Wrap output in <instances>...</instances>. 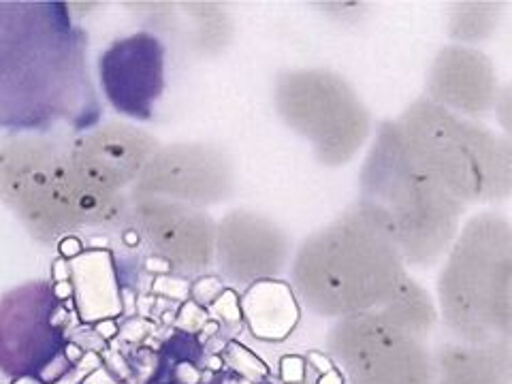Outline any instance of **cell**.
<instances>
[{
  "label": "cell",
  "instance_id": "cell-1",
  "mask_svg": "<svg viewBox=\"0 0 512 384\" xmlns=\"http://www.w3.org/2000/svg\"><path fill=\"white\" fill-rule=\"evenodd\" d=\"M103 107L88 67V35L71 5L0 0V131L88 133Z\"/></svg>",
  "mask_w": 512,
  "mask_h": 384
},
{
  "label": "cell",
  "instance_id": "cell-2",
  "mask_svg": "<svg viewBox=\"0 0 512 384\" xmlns=\"http://www.w3.org/2000/svg\"><path fill=\"white\" fill-rule=\"evenodd\" d=\"M359 210L387 235L404 263L427 265L453 242L463 203L414 156L397 122L380 126L361 173Z\"/></svg>",
  "mask_w": 512,
  "mask_h": 384
},
{
  "label": "cell",
  "instance_id": "cell-3",
  "mask_svg": "<svg viewBox=\"0 0 512 384\" xmlns=\"http://www.w3.org/2000/svg\"><path fill=\"white\" fill-rule=\"evenodd\" d=\"M293 276L310 310L342 318L380 310L406 280L402 254L359 207L303 242Z\"/></svg>",
  "mask_w": 512,
  "mask_h": 384
},
{
  "label": "cell",
  "instance_id": "cell-4",
  "mask_svg": "<svg viewBox=\"0 0 512 384\" xmlns=\"http://www.w3.org/2000/svg\"><path fill=\"white\" fill-rule=\"evenodd\" d=\"M0 197L43 242H60L77 229L120 227L128 216L120 195L79 178L67 141L39 135L0 148Z\"/></svg>",
  "mask_w": 512,
  "mask_h": 384
},
{
  "label": "cell",
  "instance_id": "cell-5",
  "mask_svg": "<svg viewBox=\"0 0 512 384\" xmlns=\"http://www.w3.org/2000/svg\"><path fill=\"white\" fill-rule=\"evenodd\" d=\"M448 327L472 346L512 344V227L495 214L472 218L438 282Z\"/></svg>",
  "mask_w": 512,
  "mask_h": 384
},
{
  "label": "cell",
  "instance_id": "cell-6",
  "mask_svg": "<svg viewBox=\"0 0 512 384\" xmlns=\"http://www.w3.org/2000/svg\"><path fill=\"white\" fill-rule=\"evenodd\" d=\"M414 156L461 203L512 195V141L459 120L434 101H416L397 120Z\"/></svg>",
  "mask_w": 512,
  "mask_h": 384
},
{
  "label": "cell",
  "instance_id": "cell-7",
  "mask_svg": "<svg viewBox=\"0 0 512 384\" xmlns=\"http://www.w3.org/2000/svg\"><path fill=\"white\" fill-rule=\"evenodd\" d=\"M286 124L308 137L320 163L344 165L370 135V114L344 79L329 71L286 73L276 88Z\"/></svg>",
  "mask_w": 512,
  "mask_h": 384
},
{
  "label": "cell",
  "instance_id": "cell-8",
  "mask_svg": "<svg viewBox=\"0 0 512 384\" xmlns=\"http://www.w3.org/2000/svg\"><path fill=\"white\" fill-rule=\"evenodd\" d=\"M64 303L56 297L54 284L32 280L11 288L0 297V372L11 378L47 380L50 372H64L58 363L64 357Z\"/></svg>",
  "mask_w": 512,
  "mask_h": 384
},
{
  "label": "cell",
  "instance_id": "cell-9",
  "mask_svg": "<svg viewBox=\"0 0 512 384\" xmlns=\"http://www.w3.org/2000/svg\"><path fill=\"white\" fill-rule=\"evenodd\" d=\"M329 344L352 384H431V363L421 338L380 312L342 318Z\"/></svg>",
  "mask_w": 512,
  "mask_h": 384
},
{
  "label": "cell",
  "instance_id": "cell-10",
  "mask_svg": "<svg viewBox=\"0 0 512 384\" xmlns=\"http://www.w3.org/2000/svg\"><path fill=\"white\" fill-rule=\"evenodd\" d=\"M99 79L105 99L118 114L152 120L165 90V45L148 30L116 39L99 56Z\"/></svg>",
  "mask_w": 512,
  "mask_h": 384
},
{
  "label": "cell",
  "instance_id": "cell-11",
  "mask_svg": "<svg viewBox=\"0 0 512 384\" xmlns=\"http://www.w3.org/2000/svg\"><path fill=\"white\" fill-rule=\"evenodd\" d=\"M69 146L71 163L88 186L118 195V190L139 180L158 152L156 141L133 126H107L103 131L84 133Z\"/></svg>",
  "mask_w": 512,
  "mask_h": 384
},
{
  "label": "cell",
  "instance_id": "cell-12",
  "mask_svg": "<svg viewBox=\"0 0 512 384\" xmlns=\"http://www.w3.org/2000/svg\"><path fill=\"white\" fill-rule=\"evenodd\" d=\"M141 235L150 239L156 256L175 271L201 274L216 254V229L212 220L186 203L141 201L135 207Z\"/></svg>",
  "mask_w": 512,
  "mask_h": 384
},
{
  "label": "cell",
  "instance_id": "cell-13",
  "mask_svg": "<svg viewBox=\"0 0 512 384\" xmlns=\"http://www.w3.org/2000/svg\"><path fill=\"white\" fill-rule=\"evenodd\" d=\"M233 173L227 156L207 146H173L160 150L139 178V190L163 192L188 201V205H207L227 197Z\"/></svg>",
  "mask_w": 512,
  "mask_h": 384
},
{
  "label": "cell",
  "instance_id": "cell-14",
  "mask_svg": "<svg viewBox=\"0 0 512 384\" xmlns=\"http://www.w3.org/2000/svg\"><path fill=\"white\" fill-rule=\"evenodd\" d=\"M288 254L284 233L261 216L233 212L216 231V256L222 274L233 282L274 280Z\"/></svg>",
  "mask_w": 512,
  "mask_h": 384
},
{
  "label": "cell",
  "instance_id": "cell-15",
  "mask_svg": "<svg viewBox=\"0 0 512 384\" xmlns=\"http://www.w3.org/2000/svg\"><path fill=\"white\" fill-rule=\"evenodd\" d=\"M429 92L436 105L476 116L498 101V77L487 56L468 47H446L431 67Z\"/></svg>",
  "mask_w": 512,
  "mask_h": 384
},
{
  "label": "cell",
  "instance_id": "cell-16",
  "mask_svg": "<svg viewBox=\"0 0 512 384\" xmlns=\"http://www.w3.org/2000/svg\"><path fill=\"white\" fill-rule=\"evenodd\" d=\"M75 310L82 323L99 325L122 314V288L111 252L90 250L69 261Z\"/></svg>",
  "mask_w": 512,
  "mask_h": 384
},
{
  "label": "cell",
  "instance_id": "cell-17",
  "mask_svg": "<svg viewBox=\"0 0 512 384\" xmlns=\"http://www.w3.org/2000/svg\"><path fill=\"white\" fill-rule=\"evenodd\" d=\"M242 303V318L256 338L280 342L299 323V308L291 286L276 280L250 284Z\"/></svg>",
  "mask_w": 512,
  "mask_h": 384
},
{
  "label": "cell",
  "instance_id": "cell-18",
  "mask_svg": "<svg viewBox=\"0 0 512 384\" xmlns=\"http://www.w3.org/2000/svg\"><path fill=\"white\" fill-rule=\"evenodd\" d=\"M440 384H512L510 346H451L442 350Z\"/></svg>",
  "mask_w": 512,
  "mask_h": 384
},
{
  "label": "cell",
  "instance_id": "cell-19",
  "mask_svg": "<svg viewBox=\"0 0 512 384\" xmlns=\"http://www.w3.org/2000/svg\"><path fill=\"white\" fill-rule=\"evenodd\" d=\"M376 312H380L384 318H389L399 329L416 335V338L425 335L436 320V312L434 306H431L429 295L408 276L399 284L393 297Z\"/></svg>",
  "mask_w": 512,
  "mask_h": 384
},
{
  "label": "cell",
  "instance_id": "cell-20",
  "mask_svg": "<svg viewBox=\"0 0 512 384\" xmlns=\"http://www.w3.org/2000/svg\"><path fill=\"white\" fill-rule=\"evenodd\" d=\"M500 3H461L451 13V35L461 41H478L491 35L500 20Z\"/></svg>",
  "mask_w": 512,
  "mask_h": 384
},
{
  "label": "cell",
  "instance_id": "cell-21",
  "mask_svg": "<svg viewBox=\"0 0 512 384\" xmlns=\"http://www.w3.org/2000/svg\"><path fill=\"white\" fill-rule=\"evenodd\" d=\"M224 359H227V363L233 367V370L244 378L256 380V378H265L269 374V367L256 357L254 352H250L246 346L237 342H229L227 352H224Z\"/></svg>",
  "mask_w": 512,
  "mask_h": 384
},
{
  "label": "cell",
  "instance_id": "cell-22",
  "mask_svg": "<svg viewBox=\"0 0 512 384\" xmlns=\"http://www.w3.org/2000/svg\"><path fill=\"white\" fill-rule=\"evenodd\" d=\"M210 308L224 323H239L242 320V303H239V297L233 288H224Z\"/></svg>",
  "mask_w": 512,
  "mask_h": 384
},
{
  "label": "cell",
  "instance_id": "cell-23",
  "mask_svg": "<svg viewBox=\"0 0 512 384\" xmlns=\"http://www.w3.org/2000/svg\"><path fill=\"white\" fill-rule=\"evenodd\" d=\"M224 291V286L218 278L214 276H205L201 280H197L195 284H192V301L199 303V306H212V303L216 301V297Z\"/></svg>",
  "mask_w": 512,
  "mask_h": 384
},
{
  "label": "cell",
  "instance_id": "cell-24",
  "mask_svg": "<svg viewBox=\"0 0 512 384\" xmlns=\"http://www.w3.org/2000/svg\"><path fill=\"white\" fill-rule=\"evenodd\" d=\"M178 323L186 331H197V329L207 325V314L199 306V303L188 301V303H184V308H182V312L178 316Z\"/></svg>",
  "mask_w": 512,
  "mask_h": 384
},
{
  "label": "cell",
  "instance_id": "cell-25",
  "mask_svg": "<svg viewBox=\"0 0 512 384\" xmlns=\"http://www.w3.org/2000/svg\"><path fill=\"white\" fill-rule=\"evenodd\" d=\"M306 374V361L301 357H284L280 361V376L284 382H301Z\"/></svg>",
  "mask_w": 512,
  "mask_h": 384
},
{
  "label": "cell",
  "instance_id": "cell-26",
  "mask_svg": "<svg viewBox=\"0 0 512 384\" xmlns=\"http://www.w3.org/2000/svg\"><path fill=\"white\" fill-rule=\"evenodd\" d=\"M495 105H498L500 122L504 124L506 133L510 135V141H512V84L502 92V96L498 101H495Z\"/></svg>",
  "mask_w": 512,
  "mask_h": 384
},
{
  "label": "cell",
  "instance_id": "cell-27",
  "mask_svg": "<svg viewBox=\"0 0 512 384\" xmlns=\"http://www.w3.org/2000/svg\"><path fill=\"white\" fill-rule=\"evenodd\" d=\"M58 252H60L62 259L73 261V259H77L79 254H84V242L77 235H67L58 242Z\"/></svg>",
  "mask_w": 512,
  "mask_h": 384
},
{
  "label": "cell",
  "instance_id": "cell-28",
  "mask_svg": "<svg viewBox=\"0 0 512 384\" xmlns=\"http://www.w3.org/2000/svg\"><path fill=\"white\" fill-rule=\"evenodd\" d=\"M308 359H310V363L316 367V370H318L320 374L331 372V361L325 359L323 355H318V352H312V355H310Z\"/></svg>",
  "mask_w": 512,
  "mask_h": 384
},
{
  "label": "cell",
  "instance_id": "cell-29",
  "mask_svg": "<svg viewBox=\"0 0 512 384\" xmlns=\"http://www.w3.org/2000/svg\"><path fill=\"white\" fill-rule=\"evenodd\" d=\"M318 384H344V378H342V374H340V372L331 370V372H327V374L320 376Z\"/></svg>",
  "mask_w": 512,
  "mask_h": 384
},
{
  "label": "cell",
  "instance_id": "cell-30",
  "mask_svg": "<svg viewBox=\"0 0 512 384\" xmlns=\"http://www.w3.org/2000/svg\"><path fill=\"white\" fill-rule=\"evenodd\" d=\"M96 329H99L103 338H109V335H114L118 331V327L114 325V320H103V323L96 325Z\"/></svg>",
  "mask_w": 512,
  "mask_h": 384
},
{
  "label": "cell",
  "instance_id": "cell-31",
  "mask_svg": "<svg viewBox=\"0 0 512 384\" xmlns=\"http://www.w3.org/2000/svg\"><path fill=\"white\" fill-rule=\"evenodd\" d=\"M11 384H45V382L39 378H13Z\"/></svg>",
  "mask_w": 512,
  "mask_h": 384
}]
</instances>
